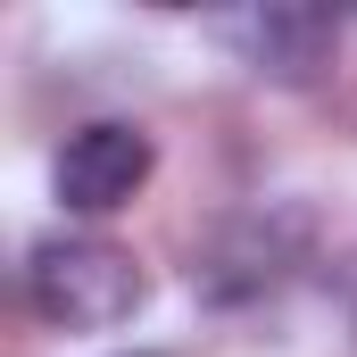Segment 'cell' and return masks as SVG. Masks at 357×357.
Instances as JSON below:
<instances>
[{
	"instance_id": "1",
	"label": "cell",
	"mask_w": 357,
	"mask_h": 357,
	"mask_svg": "<svg viewBox=\"0 0 357 357\" xmlns=\"http://www.w3.org/2000/svg\"><path fill=\"white\" fill-rule=\"evenodd\" d=\"M25 299L59 333H116L150 299V282H142V258L116 241H42L25 266Z\"/></svg>"
},
{
	"instance_id": "2",
	"label": "cell",
	"mask_w": 357,
	"mask_h": 357,
	"mask_svg": "<svg viewBox=\"0 0 357 357\" xmlns=\"http://www.w3.org/2000/svg\"><path fill=\"white\" fill-rule=\"evenodd\" d=\"M50 183H59V208L108 216V208H125L150 183V133L142 125H84V133H67Z\"/></svg>"
},
{
	"instance_id": "3",
	"label": "cell",
	"mask_w": 357,
	"mask_h": 357,
	"mask_svg": "<svg viewBox=\"0 0 357 357\" xmlns=\"http://www.w3.org/2000/svg\"><path fill=\"white\" fill-rule=\"evenodd\" d=\"M216 33L241 50V67L282 75V84L316 75L324 50H333V17L324 8H241V17H216Z\"/></svg>"
},
{
	"instance_id": "4",
	"label": "cell",
	"mask_w": 357,
	"mask_h": 357,
	"mask_svg": "<svg viewBox=\"0 0 357 357\" xmlns=\"http://www.w3.org/2000/svg\"><path fill=\"white\" fill-rule=\"evenodd\" d=\"M133 357H142V349H133Z\"/></svg>"
}]
</instances>
